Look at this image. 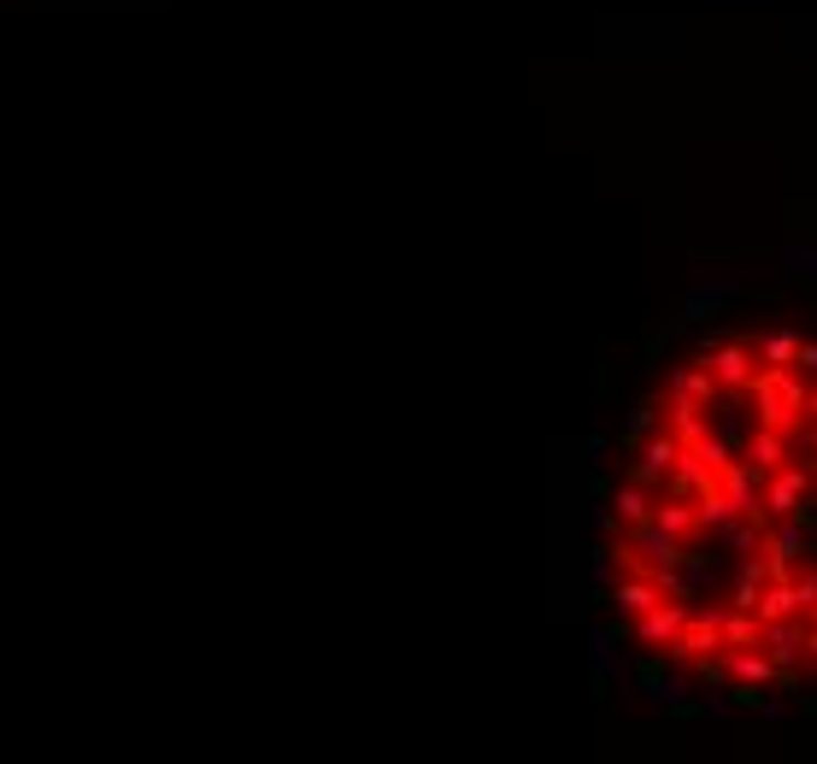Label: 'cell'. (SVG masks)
Returning a JSON list of instances; mask_svg holds the SVG:
<instances>
[{
  "instance_id": "6da1fadb",
  "label": "cell",
  "mask_w": 817,
  "mask_h": 764,
  "mask_svg": "<svg viewBox=\"0 0 817 764\" xmlns=\"http://www.w3.org/2000/svg\"><path fill=\"white\" fill-rule=\"evenodd\" d=\"M636 653L718 694L817 683V342L724 335L647 406L611 500Z\"/></svg>"
}]
</instances>
